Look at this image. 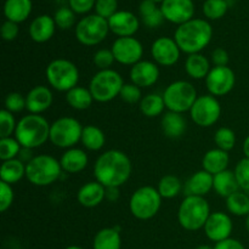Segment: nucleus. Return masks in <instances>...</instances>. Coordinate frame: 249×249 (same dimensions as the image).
<instances>
[{"label":"nucleus","instance_id":"f257e3e1","mask_svg":"<svg viewBox=\"0 0 249 249\" xmlns=\"http://www.w3.org/2000/svg\"><path fill=\"white\" fill-rule=\"evenodd\" d=\"M130 158L119 150H108L97 157L94 177L105 187H121L131 175Z\"/></svg>","mask_w":249,"mask_h":249},{"label":"nucleus","instance_id":"f03ea898","mask_svg":"<svg viewBox=\"0 0 249 249\" xmlns=\"http://www.w3.org/2000/svg\"><path fill=\"white\" fill-rule=\"evenodd\" d=\"M213 36V28L208 21L192 18L178 26L174 39L181 53L192 55L199 53L209 45Z\"/></svg>","mask_w":249,"mask_h":249},{"label":"nucleus","instance_id":"7ed1b4c3","mask_svg":"<svg viewBox=\"0 0 249 249\" xmlns=\"http://www.w3.org/2000/svg\"><path fill=\"white\" fill-rule=\"evenodd\" d=\"M50 126L45 117L29 113L17 122L14 135L22 147L34 150L50 139Z\"/></svg>","mask_w":249,"mask_h":249},{"label":"nucleus","instance_id":"20e7f679","mask_svg":"<svg viewBox=\"0 0 249 249\" xmlns=\"http://www.w3.org/2000/svg\"><path fill=\"white\" fill-rule=\"evenodd\" d=\"M211 214V207L204 197L186 196L178 209V221L184 230L194 232L204 228Z\"/></svg>","mask_w":249,"mask_h":249},{"label":"nucleus","instance_id":"39448f33","mask_svg":"<svg viewBox=\"0 0 249 249\" xmlns=\"http://www.w3.org/2000/svg\"><path fill=\"white\" fill-rule=\"evenodd\" d=\"M62 172L60 160L49 155L34 156L26 164V178L34 186L53 185L60 179Z\"/></svg>","mask_w":249,"mask_h":249},{"label":"nucleus","instance_id":"423d86ee","mask_svg":"<svg viewBox=\"0 0 249 249\" xmlns=\"http://www.w3.org/2000/svg\"><path fill=\"white\" fill-rule=\"evenodd\" d=\"M45 77L51 88L57 91L68 92L71 89L78 87L79 71L72 61L56 58L46 67Z\"/></svg>","mask_w":249,"mask_h":249},{"label":"nucleus","instance_id":"0eeeda50","mask_svg":"<svg viewBox=\"0 0 249 249\" xmlns=\"http://www.w3.org/2000/svg\"><path fill=\"white\" fill-rule=\"evenodd\" d=\"M124 84L125 83L122 75L117 71L109 68V70L99 71L91 78L88 89L91 92L94 101L105 104L119 96Z\"/></svg>","mask_w":249,"mask_h":249},{"label":"nucleus","instance_id":"6e6552de","mask_svg":"<svg viewBox=\"0 0 249 249\" xmlns=\"http://www.w3.org/2000/svg\"><path fill=\"white\" fill-rule=\"evenodd\" d=\"M162 199V196L156 187H139L136 191H134L129 201L131 215L139 220H150L160 212Z\"/></svg>","mask_w":249,"mask_h":249},{"label":"nucleus","instance_id":"1a4fd4ad","mask_svg":"<svg viewBox=\"0 0 249 249\" xmlns=\"http://www.w3.org/2000/svg\"><path fill=\"white\" fill-rule=\"evenodd\" d=\"M197 90L194 85L186 80H177L165 88L163 92L165 108L175 113L190 112L197 100Z\"/></svg>","mask_w":249,"mask_h":249},{"label":"nucleus","instance_id":"9d476101","mask_svg":"<svg viewBox=\"0 0 249 249\" xmlns=\"http://www.w3.org/2000/svg\"><path fill=\"white\" fill-rule=\"evenodd\" d=\"M83 126L78 119L73 117H61L50 126V139L53 146L58 148H72L82 139Z\"/></svg>","mask_w":249,"mask_h":249},{"label":"nucleus","instance_id":"9b49d317","mask_svg":"<svg viewBox=\"0 0 249 249\" xmlns=\"http://www.w3.org/2000/svg\"><path fill=\"white\" fill-rule=\"evenodd\" d=\"M108 21L96 14L84 16L75 26V38L85 46H95L107 38Z\"/></svg>","mask_w":249,"mask_h":249},{"label":"nucleus","instance_id":"f8f14e48","mask_svg":"<svg viewBox=\"0 0 249 249\" xmlns=\"http://www.w3.org/2000/svg\"><path fill=\"white\" fill-rule=\"evenodd\" d=\"M221 116V106L215 96L201 95L197 97L194 106L190 109V117L196 125L209 128L219 121Z\"/></svg>","mask_w":249,"mask_h":249},{"label":"nucleus","instance_id":"ddd939ff","mask_svg":"<svg viewBox=\"0 0 249 249\" xmlns=\"http://www.w3.org/2000/svg\"><path fill=\"white\" fill-rule=\"evenodd\" d=\"M111 50L117 62L131 67L140 62L143 55L142 44L134 36L117 38L112 44Z\"/></svg>","mask_w":249,"mask_h":249},{"label":"nucleus","instance_id":"4468645a","mask_svg":"<svg viewBox=\"0 0 249 249\" xmlns=\"http://www.w3.org/2000/svg\"><path fill=\"white\" fill-rule=\"evenodd\" d=\"M236 84L235 72L228 66L213 67L206 78V87L209 94L215 97L225 96Z\"/></svg>","mask_w":249,"mask_h":249},{"label":"nucleus","instance_id":"2eb2a0df","mask_svg":"<svg viewBox=\"0 0 249 249\" xmlns=\"http://www.w3.org/2000/svg\"><path fill=\"white\" fill-rule=\"evenodd\" d=\"M181 50L174 38L160 36L151 45V55L157 65L163 67H172L179 61Z\"/></svg>","mask_w":249,"mask_h":249},{"label":"nucleus","instance_id":"dca6fc26","mask_svg":"<svg viewBox=\"0 0 249 249\" xmlns=\"http://www.w3.org/2000/svg\"><path fill=\"white\" fill-rule=\"evenodd\" d=\"M160 11L167 21L180 26L194 18L195 4L192 0H164L160 2Z\"/></svg>","mask_w":249,"mask_h":249},{"label":"nucleus","instance_id":"f3484780","mask_svg":"<svg viewBox=\"0 0 249 249\" xmlns=\"http://www.w3.org/2000/svg\"><path fill=\"white\" fill-rule=\"evenodd\" d=\"M203 229L207 237L213 242L218 243L230 238L233 230V223L230 215L226 213L215 212L209 215Z\"/></svg>","mask_w":249,"mask_h":249},{"label":"nucleus","instance_id":"a211bd4d","mask_svg":"<svg viewBox=\"0 0 249 249\" xmlns=\"http://www.w3.org/2000/svg\"><path fill=\"white\" fill-rule=\"evenodd\" d=\"M129 77L131 83L139 88H151L160 79V68L156 62L141 60L130 68Z\"/></svg>","mask_w":249,"mask_h":249},{"label":"nucleus","instance_id":"6ab92c4d","mask_svg":"<svg viewBox=\"0 0 249 249\" xmlns=\"http://www.w3.org/2000/svg\"><path fill=\"white\" fill-rule=\"evenodd\" d=\"M109 31L116 34L118 38L124 36H134V34L139 31L140 21L138 17L130 11H117L116 14L108 19Z\"/></svg>","mask_w":249,"mask_h":249},{"label":"nucleus","instance_id":"aec40b11","mask_svg":"<svg viewBox=\"0 0 249 249\" xmlns=\"http://www.w3.org/2000/svg\"><path fill=\"white\" fill-rule=\"evenodd\" d=\"M53 95L48 87L36 85L26 95V109L32 114H40L53 105Z\"/></svg>","mask_w":249,"mask_h":249},{"label":"nucleus","instance_id":"412c9836","mask_svg":"<svg viewBox=\"0 0 249 249\" xmlns=\"http://www.w3.org/2000/svg\"><path fill=\"white\" fill-rule=\"evenodd\" d=\"M214 175L209 174L206 170H199L192 174L184 186L185 197L198 196L204 197L213 190Z\"/></svg>","mask_w":249,"mask_h":249},{"label":"nucleus","instance_id":"4be33fe9","mask_svg":"<svg viewBox=\"0 0 249 249\" xmlns=\"http://www.w3.org/2000/svg\"><path fill=\"white\" fill-rule=\"evenodd\" d=\"M106 198V187L99 181H90L83 185L77 194V199L80 206L85 208H95Z\"/></svg>","mask_w":249,"mask_h":249},{"label":"nucleus","instance_id":"5701e85b","mask_svg":"<svg viewBox=\"0 0 249 249\" xmlns=\"http://www.w3.org/2000/svg\"><path fill=\"white\" fill-rule=\"evenodd\" d=\"M56 23L53 17L49 15H40L36 17L29 24V36L36 43H46L55 34Z\"/></svg>","mask_w":249,"mask_h":249},{"label":"nucleus","instance_id":"b1692460","mask_svg":"<svg viewBox=\"0 0 249 249\" xmlns=\"http://www.w3.org/2000/svg\"><path fill=\"white\" fill-rule=\"evenodd\" d=\"M88 162H89V158H88L87 152L77 147L66 150L60 160L62 170L68 174H77V173L83 172L87 168Z\"/></svg>","mask_w":249,"mask_h":249},{"label":"nucleus","instance_id":"393cba45","mask_svg":"<svg viewBox=\"0 0 249 249\" xmlns=\"http://www.w3.org/2000/svg\"><path fill=\"white\" fill-rule=\"evenodd\" d=\"M229 163H230L229 152L216 147L207 151L202 160V168L209 174L216 175L228 169Z\"/></svg>","mask_w":249,"mask_h":249},{"label":"nucleus","instance_id":"a878e982","mask_svg":"<svg viewBox=\"0 0 249 249\" xmlns=\"http://www.w3.org/2000/svg\"><path fill=\"white\" fill-rule=\"evenodd\" d=\"M160 128L163 134L169 139H178L185 134L187 129V122L181 113L168 111L163 114L160 121Z\"/></svg>","mask_w":249,"mask_h":249},{"label":"nucleus","instance_id":"bb28decb","mask_svg":"<svg viewBox=\"0 0 249 249\" xmlns=\"http://www.w3.org/2000/svg\"><path fill=\"white\" fill-rule=\"evenodd\" d=\"M32 0H5L4 15L7 21L22 23L32 12Z\"/></svg>","mask_w":249,"mask_h":249},{"label":"nucleus","instance_id":"cd10ccee","mask_svg":"<svg viewBox=\"0 0 249 249\" xmlns=\"http://www.w3.org/2000/svg\"><path fill=\"white\" fill-rule=\"evenodd\" d=\"M211 70V62L201 53L189 55L185 61V71L187 75L195 80L206 79Z\"/></svg>","mask_w":249,"mask_h":249},{"label":"nucleus","instance_id":"c85d7f7f","mask_svg":"<svg viewBox=\"0 0 249 249\" xmlns=\"http://www.w3.org/2000/svg\"><path fill=\"white\" fill-rule=\"evenodd\" d=\"M213 190L223 198H228L235 192L240 191V186L236 180L235 173L232 170H224L219 174L214 175Z\"/></svg>","mask_w":249,"mask_h":249},{"label":"nucleus","instance_id":"c756f323","mask_svg":"<svg viewBox=\"0 0 249 249\" xmlns=\"http://www.w3.org/2000/svg\"><path fill=\"white\" fill-rule=\"evenodd\" d=\"M26 177V163L18 158L4 160L0 167V181L9 185L17 184Z\"/></svg>","mask_w":249,"mask_h":249},{"label":"nucleus","instance_id":"7c9ffc66","mask_svg":"<svg viewBox=\"0 0 249 249\" xmlns=\"http://www.w3.org/2000/svg\"><path fill=\"white\" fill-rule=\"evenodd\" d=\"M122 237L117 228H105L97 231L92 241V249H121Z\"/></svg>","mask_w":249,"mask_h":249},{"label":"nucleus","instance_id":"2f4dec72","mask_svg":"<svg viewBox=\"0 0 249 249\" xmlns=\"http://www.w3.org/2000/svg\"><path fill=\"white\" fill-rule=\"evenodd\" d=\"M66 101L73 109L84 111L91 106L94 97H92L90 90L87 88L75 87L68 92H66Z\"/></svg>","mask_w":249,"mask_h":249},{"label":"nucleus","instance_id":"473e14b6","mask_svg":"<svg viewBox=\"0 0 249 249\" xmlns=\"http://www.w3.org/2000/svg\"><path fill=\"white\" fill-rule=\"evenodd\" d=\"M80 142L87 150L100 151L106 143V136L100 128L95 125L83 126V133Z\"/></svg>","mask_w":249,"mask_h":249},{"label":"nucleus","instance_id":"72a5a7b5","mask_svg":"<svg viewBox=\"0 0 249 249\" xmlns=\"http://www.w3.org/2000/svg\"><path fill=\"white\" fill-rule=\"evenodd\" d=\"M140 112L143 116L148 118H155V117L160 116L165 108L164 99L163 95L160 94H148L142 97L140 101Z\"/></svg>","mask_w":249,"mask_h":249},{"label":"nucleus","instance_id":"f704fd0d","mask_svg":"<svg viewBox=\"0 0 249 249\" xmlns=\"http://www.w3.org/2000/svg\"><path fill=\"white\" fill-rule=\"evenodd\" d=\"M226 208L235 216H247L249 214V195L237 191L226 198Z\"/></svg>","mask_w":249,"mask_h":249},{"label":"nucleus","instance_id":"c9c22d12","mask_svg":"<svg viewBox=\"0 0 249 249\" xmlns=\"http://www.w3.org/2000/svg\"><path fill=\"white\" fill-rule=\"evenodd\" d=\"M157 190L162 198L172 199L181 192L182 182L175 175H164L158 182Z\"/></svg>","mask_w":249,"mask_h":249},{"label":"nucleus","instance_id":"e433bc0d","mask_svg":"<svg viewBox=\"0 0 249 249\" xmlns=\"http://www.w3.org/2000/svg\"><path fill=\"white\" fill-rule=\"evenodd\" d=\"M214 142H215L216 147L229 152L236 145L235 131L232 129L228 128V126H221L214 134Z\"/></svg>","mask_w":249,"mask_h":249},{"label":"nucleus","instance_id":"4c0bfd02","mask_svg":"<svg viewBox=\"0 0 249 249\" xmlns=\"http://www.w3.org/2000/svg\"><path fill=\"white\" fill-rule=\"evenodd\" d=\"M228 10V0H206L203 4V14L208 19L221 18L225 16Z\"/></svg>","mask_w":249,"mask_h":249},{"label":"nucleus","instance_id":"58836bf2","mask_svg":"<svg viewBox=\"0 0 249 249\" xmlns=\"http://www.w3.org/2000/svg\"><path fill=\"white\" fill-rule=\"evenodd\" d=\"M22 146L16 138H2L0 139V160H15L19 156Z\"/></svg>","mask_w":249,"mask_h":249},{"label":"nucleus","instance_id":"ea45409f","mask_svg":"<svg viewBox=\"0 0 249 249\" xmlns=\"http://www.w3.org/2000/svg\"><path fill=\"white\" fill-rule=\"evenodd\" d=\"M233 173L241 191L249 192V158L245 157L238 160Z\"/></svg>","mask_w":249,"mask_h":249},{"label":"nucleus","instance_id":"a19ab883","mask_svg":"<svg viewBox=\"0 0 249 249\" xmlns=\"http://www.w3.org/2000/svg\"><path fill=\"white\" fill-rule=\"evenodd\" d=\"M53 19H55L56 27L60 29H63V31L70 29L75 23V12L71 7H60L55 12Z\"/></svg>","mask_w":249,"mask_h":249},{"label":"nucleus","instance_id":"79ce46f5","mask_svg":"<svg viewBox=\"0 0 249 249\" xmlns=\"http://www.w3.org/2000/svg\"><path fill=\"white\" fill-rule=\"evenodd\" d=\"M17 122L11 112L2 109L0 112V139L11 138L12 134L16 130Z\"/></svg>","mask_w":249,"mask_h":249},{"label":"nucleus","instance_id":"37998d69","mask_svg":"<svg viewBox=\"0 0 249 249\" xmlns=\"http://www.w3.org/2000/svg\"><path fill=\"white\" fill-rule=\"evenodd\" d=\"M4 106L6 111L11 113H18L26 108V96L19 92H10L5 97Z\"/></svg>","mask_w":249,"mask_h":249},{"label":"nucleus","instance_id":"c03bdc74","mask_svg":"<svg viewBox=\"0 0 249 249\" xmlns=\"http://www.w3.org/2000/svg\"><path fill=\"white\" fill-rule=\"evenodd\" d=\"M119 97L123 100L126 104H138L142 100V92H141V88L138 85L129 83V84H124L121 90Z\"/></svg>","mask_w":249,"mask_h":249},{"label":"nucleus","instance_id":"a18cd8bd","mask_svg":"<svg viewBox=\"0 0 249 249\" xmlns=\"http://www.w3.org/2000/svg\"><path fill=\"white\" fill-rule=\"evenodd\" d=\"M92 61H94V65L96 66L100 71H104L109 70V67L113 65L116 58H114L112 50H108V49H101V50H97L96 53H94Z\"/></svg>","mask_w":249,"mask_h":249},{"label":"nucleus","instance_id":"49530a36","mask_svg":"<svg viewBox=\"0 0 249 249\" xmlns=\"http://www.w3.org/2000/svg\"><path fill=\"white\" fill-rule=\"evenodd\" d=\"M95 14L108 19L118 11V0H96Z\"/></svg>","mask_w":249,"mask_h":249},{"label":"nucleus","instance_id":"de8ad7c7","mask_svg":"<svg viewBox=\"0 0 249 249\" xmlns=\"http://www.w3.org/2000/svg\"><path fill=\"white\" fill-rule=\"evenodd\" d=\"M15 194L11 185L0 181V212L5 213L14 203Z\"/></svg>","mask_w":249,"mask_h":249},{"label":"nucleus","instance_id":"09e8293b","mask_svg":"<svg viewBox=\"0 0 249 249\" xmlns=\"http://www.w3.org/2000/svg\"><path fill=\"white\" fill-rule=\"evenodd\" d=\"M70 7L78 15L88 14L91 9H94L96 0H68Z\"/></svg>","mask_w":249,"mask_h":249},{"label":"nucleus","instance_id":"8fccbe9b","mask_svg":"<svg viewBox=\"0 0 249 249\" xmlns=\"http://www.w3.org/2000/svg\"><path fill=\"white\" fill-rule=\"evenodd\" d=\"M19 33L18 23L12 21H5L1 26V36L4 40L12 41L17 38Z\"/></svg>","mask_w":249,"mask_h":249},{"label":"nucleus","instance_id":"3c124183","mask_svg":"<svg viewBox=\"0 0 249 249\" xmlns=\"http://www.w3.org/2000/svg\"><path fill=\"white\" fill-rule=\"evenodd\" d=\"M212 62H213L214 67H223V66H228L229 63L228 51L223 48L214 49L213 53H212Z\"/></svg>","mask_w":249,"mask_h":249},{"label":"nucleus","instance_id":"603ef678","mask_svg":"<svg viewBox=\"0 0 249 249\" xmlns=\"http://www.w3.org/2000/svg\"><path fill=\"white\" fill-rule=\"evenodd\" d=\"M141 19H142V23L145 24V26H147L148 28H156V27H160L165 18H164V16H163L162 11H160V7L157 11L153 12V14H151L150 16H146Z\"/></svg>","mask_w":249,"mask_h":249},{"label":"nucleus","instance_id":"864d4df0","mask_svg":"<svg viewBox=\"0 0 249 249\" xmlns=\"http://www.w3.org/2000/svg\"><path fill=\"white\" fill-rule=\"evenodd\" d=\"M160 7H157V2L152 1V0H142L139 6V12H140L141 18L146 16H150L151 14L156 12Z\"/></svg>","mask_w":249,"mask_h":249},{"label":"nucleus","instance_id":"5fc2aeb1","mask_svg":"<svg viewBox=\"0 0 249 249\" xmlns=\"http://www.w3.org/2000/svg\"><path fill=\"white\" fill-rule=\"evenodd\" d=\"M214 249H246V247L242 245V242L230 237L228 240L215 243Z\"/></svg>","mask_w":249,"mask_h":249},{"label":"nucleus","instance_id":"6e6d98bb","mask_svg":"<svg viewBox=\"0 0 249 249\" xmlns=\"http://www.w3.org/2000/svg\"><path fill=\"white\" fill-rule=\"evenodd\" d=\"M119 187H107L106 189V198L109 201H116L119 197Z\"/></svg>","mask_w":249,"mask_h":249},{"label":"nucleus","instance_id":"4d7b16f0","mask_svg":"<svg viewBox=\"0 0 249 249\" xmlns=\"http://www.w3.org/2000/svg\"><path fill=\"white\" fill-rule=\"evenodd\" d=\"M18 160H21L22 162L23 163H28L29 160H32V158L34 157V156H32V150H29V148H24V147H22V150H21V152H19V156H18Z\"/></svg>","mask_w":249,"mask_h":249},{"label":"nucleus","instance_id":"13d9d810","mask_svg":"<svg viewBox=\"0 0 249 249\" xmlns=\"http://www.w3.org/2000/svg\"><path fill=\"white\" fill-rule=\"evenodd\" d=\"M243 153H245V157L249 158V135L245 139V142H243Z\"/></svg>","mask_w":249,"mask_h":249},{"label":"nucleus","instance_id":"bf43d9fd","mask_svg":"<svg viewBox=\"0 0 249 249\" xmlns=\"http://www.w3.org/2000/svg\"><path fill=\"white\" fill-rule=\"evenodd\" d=\"M195 249H214V247H211V246H208V245H201Z\"/></svg>","mask_w":249,"mask_h":249},{"label":"nucleus","instance_id":"052dcab7","mask_svg":"<svg viewBox=\"0 0 249 249\" xmlns=\"http://www.w3.org/2000/svg\"><path fill=\"white\" fill-rule=\"evenodd\" d=\"M246 230H247L248 233H249V214L247 216H246Z\"/></svg>","mask_w":249,"mask_h":249},{"label":"nucleus","instance_id":"680f3d73","mask_svg":"<svg viewBox=\"0 0 249 249\" xmlns=\"http://www.w3.org/2000/svg\"><path fill=\"white\" fill-rule=\"evenodd\" d=\"M65 249H84L83 247H79V246H70V247L65 248Z\"/></svg>","mask_w":249,"mask_h":249},{"label":"nucleus","instance_id":"e2e57ef3","mask_svg":"<svg viewBox=\"0 0 249 249\" xmlns=\"http://www.w3.org/2000/svg\"><path fill=\"white\" fill-rule=\"evenodd\" d=\"M152 1H155V2H163V1H164V0H152Z\"/></svg>","mask_w":249,"mask_h":249}]
</instances>
